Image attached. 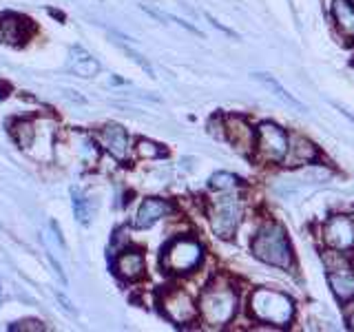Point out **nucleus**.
Returning <instances> with one entry per match:
<instances>
[{"instance_id": "1", "label": "nucleus", "mask_w": 354, "mask_h": 332, "mask_svg": "<svg viewBox=\"0 0 354 332\" xmlns=\"http://www.w3.org/2000/svg\"><path fill=\"white\" fill-rule=\"evenodd\" d=\"M243 315L252 324H259V328L288 330L297 321V302L281 288L257 286L243 297Z\"/></svg>"}, {"instance_id": "2", "label": "nucleus", "mask_w": 354, "mask_h": 332, "mask_svg": "<svg viewBox=\"0 0 354 332\" xmlns=\"http://www.w3.org/2000/svg\"><path fill=\"white\" fill-rule=\"evenodd\" d=\"M199 321L208 328H228L243 310V295L239 286L224 275L206 282L197 299Z\"/></svg>"}, {"instance_id": "3", "label": "nucleus", "mask_w": 354, "mask_h": 332, "mask_svg": "<svg viewBox=\"0 0 354 332\" xmlns=\"http://www.w3.org/2000/svg\"><path fill=\"white\" fill-rule=\"evenodd\" d=\"M248 246L254 259L270 266L274 270L292 273V268L297 266L290 235H288L281 221H277L272 217H263L257 221Z\"/></svg>"}, {"instance_id": "4", "label": "nucleus", "mask_w": 354, "mask_h": 332, "mask_svg": "<svg viewBox=\"0 0 354 332\" xmlns=\"http://www.w3.org/2000/svg\"><path fill=\"white\" fill-rule=\"evenodd\" d=\"M208 226L217 239L232 241L248 217L246 195L239 193H213L206 202Z\"/></svg>"}, {"instance_id": "5", "label": "nucleus", "mask_w": 354, "mask_h": 332, "mask_svg": "<svg viewBox=\"0 0 354 332\" xmlns=\"http://www.w3.org/2000/svg\"><path fill=\"white\" fill-rule=\"evenodd\" d=\"M204 259H206L204 243L191 235H180V237H173L162 248L160 264L166 275L186 277V275H193L199 266L204 264Z\"/></svg>"}, {"instance_id": "6", "label": "nucleus", "mask_w": 354, "mask_h": 332, "mask_svg": "<svg viewBox=\"0 0 354 332\" xmlns=\"http://www.w3.org/2000/svg\"><path fill=\"white\" fill-rule=\"evenodd\" d=\"M254 127H257V140H254L252 164L266 166V169H279L288 155V147H290V131L277 124L274 120L254 122Z\"/></svg>"}, {"instance_id": "7", "label": "nucleus", "mask_w": 354, "mask_h": 332, "mask_svg": "<svg viewBox=\"0 0 354 332\" xmlns=\"http://www.w3.org/2000/svg\"><path fill=\"white\" fill-rule=\"evenodd\" d=\"M319 246L341 252H352L354 248V215L348 210L330 213L319 226Z\"/></svg>"}, {"instance_id": "8", "label": "nucleus", "mask_w": 354, "mask_h": 332, "mask_svg": "<svg viewBox=\"0 0 354 332\" xmlns=\"http://www.w3.org/2000/svg\"><path fill=\"white\" fill-rule=\"evenodd\" d=\"M254 140H257V127L248 116L224 113V142L248 162L254 158Z\"/></svg>"}, {"instance_id": "9", "label": "nucleus", "mask_w": 354, "mask_h": 332, "mask_svg": "<svg viewBox=\"0 0 354 332\" xmlns=\"http://www.w3.org/2000/svg\"><path fill=\"white\" fill-rule=\"evenodd\" d=\"M160 310L164 313L166 319L173 321L175 326H186V324H193V321L199 319L197 302L191 297V293L184 290V288H177V286L166 288L162 293Z\"/></svg>"}, {"instance_id": "10", "label": "nucleus", "mask_w": 354, "mask_h": 332, "mask_svg": "<svg viewBox=\"0 0 354 332\" xmlns=\"http://www.w3.org/2000/svg\"><path fill=\"white\" fill-rule=\"evenodd\" d=\"M321 160V151L317 144L301 136V133L290 131V147H288V155L281 164V169H301V166L315 164Z\"/></svg>"}, {"instance_id": "11", "label": "nucleus", "mask_w": 354, "mask_h": 332, "mask_svg": "<svg viewBox=\"0 0 354 332\" xmlns=\"http://www.w3.org/2000/svg\"><path fill=\"white\" fill-rule=\"evenodd\" d=\"M93 140L102 147L106 153L113 155L115 160H129V155L133 151V142H131V136L122 129L120 124H106L104 129H100Z\"/></svg>"}, {"instance_id": "12", "label": "nucleus", "mask_w": 354, "mask_h": 332, "mask_svg": "<svg viewBox=\"0 0 354 332\" xmlns=\"http://www.w3.org/2000/svg\"><path fill=\"white\" fill-rule=\"evenodd\" d=\"M328 14H330V25L335 29V33L352 47L354 44V5L350 0H330Z\"/></svg>"}, {"instance_id": "13", "label": "nucleus", "mask_w": 354, "mask_h": 332, "mask_svg": "<svg viewBox=\"0 0 354 332\" xmlns=\"http://www.w3.org/2000/svg\"><path fill=\"white\" fill-rule=\"evenodd\" d=\"M173 213V204L169 199H162V197H147L142 199L140 208L136 210V217H133V226L144 230V228H151L158 224L160 219H164L166 215Z\"/></svg>"}, {"instance_id": "14", "label": "nucleus", "mask_w": 354, "mask_h": 332, "mask_svg": "<svg viewBox=\"0 0 354 332\" xmlns=\"http://www.w3.org/2000/svg\"><path fill=\"white\" fill-rule=\"evenodd\" d=\"M113 270L120 279L124 282H138L144 277L147 273V259H144V255L136 248H124L120 250V255L113 261Z\"/></svg>"}, {"instance_id": "15", "label": "nucleus", "mask_w": 354, "mask_h": 332, "mask_svg": "<svg viewBox=\"0 0 354 332\" xmlns=\"http://www.w3.org/2000/svg\"><path fill=\"white\" fill-rule=\"evenodd\" d=\"M31 33L29 20L16 14H0V42L7 44H22Z\"/></svg>"}, {"instance_id": "16", "label": "nucleus", "mask_w": 354, "mask_h": 332, "mask_svg": "<svg viewBox=\"0 0 354 332\" xmlns=\"http://www.w3.org/2000/svg\"><path fill=\"white\" fill-rule=\"evenodd\" d=\"M208 188H210V193H239V191H246V182L235 173L217 171L210 175Z\"/></svg>"}, {"instance_id": "17", "label": "nucleus", "mask_w": 354, "mask_h": 332, "mask_svg": "<svg viewBox=\"0 0 354 332\" xmlns=\"http://www.w3.org/2000/svg\"><path fill=\"white\" fill-rule=\"evenodd\" d=\"M71 71L80 77H93L100 71V64L91 53H86L82 47L71 49Z\"/></svg>"}, {"instance_id": "18", "label": "nucleus", "mask_w": 354, "mask_h": 332, "mask_svg": "<svg viewBox=\"0 0 354 332\" xmlns=\"http://www.w3.org/2000/svg\"><path fill=\"white\" fill-rule=\"evenodd\" d=\"M254 77H257L259 82H263L266 86H270L272 91H274V95H279V98L283 100L286 104H290V107H295V109H299V111H301V113H306V104H301V102H299V100H297L295 95H290V93H288L286 89L281 86V82H277L272 75H268V73H254Z\"/></svg>"}, {"instance_id": "19", "label": "nucleus", "mask_w": 354, "mask_h": 332, "mask_svg": "<svg viewBox=\"0 0 354 332\" xmlns=\"http://www.w3.org/2000/svg\"><path fill=\"white\" fill-rule=\"evenodd\" d=\"M11 133H14L16 142L22 149H29V144L33 142V136H36V122L31 120H18L11 124Z\"/></svg>"}, {"instance_id": "20", "label": "nucleus", "mask_w": 354, "mask_h": 332, "mask_svg": "<svg viewBox=\"0 0 354 332\" xmlns=\"http://www.w3.org/2000/svg\"><path fill=\"white\" fill-rule=\"evenodd\" d=\"M133 149H136L138 158H142V160H160V158H166V149L162 147V144L153 142V140H147V138H140Z\"/></svg>"}, {"instance_id": "21", "label": "nucleus", "mask_w": 354, "mask_h": 332, "mask_svg": "<svg viewBox=\"0 0 354 332\" xmlns=\"http://www.w3.org/2000/svg\"><path fill=\"white\" fill-rule=\"evenodd\" d=\"M73 210L75 217L82 221V224H88L93 217V204L88 202V197H84L80 191H73Z\"/></svg>"}, {"instance_id": "22", "label": "nucleus", "mask_w": 354, "mask_h": 332, "mask_svg": "<svg viewBox=\"0 0 354 332\" xmlns=\"http://www.w3.org/2000/svg\"><path fill=\"white\" fill-rule=\"evenodd\" d=\"M208 133L219 142H224V113H217L208 120Z\"/></svg>"}, {"instance_id": "23", "label": "nucleus", "mask_w": 354, "mask_h": 332, "mask_svg": "<svg viewBox=\"0 0 354 332\" xmlns=\"http://www.w3.org/2000/svg\"><path fill=\"white\" fill-rule=\"evenodd\" d=\"M343 308H346V313H343V324H346L348 330L354 332V299H352L350 304L343 306Z\"/></svg>"}, {"instance_id": "24", "label": "nucleus", "mask_w": 354, "mask_h": 332, "mask_svg": "<svg viewBox=\"0 0 354 332\" xmlns=\"http://www.w3.org/2000/svg\"><path fill=\"white\" fill-rule=\"evenodd\" d=\"M11 330H33V332H40V330H44V326L40 324V321H20L18 326H11Z\"/></svg>"}, {"instance_id": "25", "label": "nucleus", "mask_w": 354, "mask_h": 332, "mask_svg": "<svg viewBox=\"0 0 354 332\" xmlns=\"http://www.w3.org/2000/svg\"><path fill=\"white\" fill-rule=\"evenodd\" d=\"M5 95H7V89H5L3 84H0V102H3V100H5Z\"/></svg>"}, {"instance_id": "26", "label": "nucleus", "mask_w": 354, "mask_h": 332, "mask_svg": "<svg viewBox=\"0 0 354 332\" xmlns=\"http://www.w3.org/2000/svg\"><path fill=\"white\" fill-rule=\"evenodd\" d=\"M339 111H341V113H343V116H346V118H348L350 122H354V116H350V113H348V111H346V109H341V107H339Z\"/></svg>"}, {"instance_id": "27", "label": "nucleus", "mask_w": 354, "mask_h": 332, "mask_svg": "<svg viewBox=\"0 0 354 332\" xmlns=\"http://www.w3.org/2000/svg\"><path fill=\"white\" fill-rule=\"evenodd\" d=\"M352 257H354V248H352Z\"/></svg>"}, {"instance_id": "28", "label": "nucleus", "mask_w": 354, "mask_h": 332, "mask_svg": "<svg viewBox=\"0 0 354 332\" xmlns=\"http://www.w3.org/2000/svg\"><path fill=\"white\" fill-rule=\"evenodd\" d=\"M350 3H352V5H354V0H350Z\"/></svg>"}, {"instance_id": "29", "label": "nucleus", "mask_w": 354, "mask_h": 332, "mask_svg": "<svg viewBox=\"0 0 354 332\" xmlns=\"http://www.w3.org/2000/svg\"><path fill=\"white\" fill-rule=\"evenodd\" d=\"M352 49H354V44H352Z\"/></svg>"}]
</instances>
